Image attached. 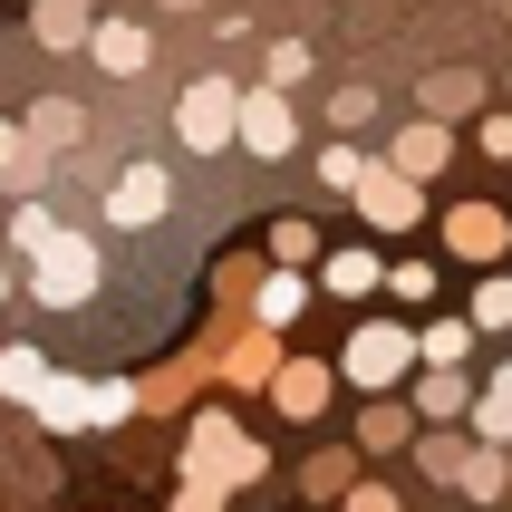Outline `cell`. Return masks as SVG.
Here are the masks:
<instances>
[{"label":"cell","mask_w":512,"mask_h":512,"mask_svg":"<svg viewBox=\"0 0 512 512\" xmlns=\"http://www.w3.org/2000/svg\"><path fill=\"white\" fill-rule=\"evenodd\" d=\"M416 348L426 339H406L397 319H368V329H348V348H339V377L358 387V397H387L406 368H416Z\"/></svg>","instance_id":"cell-1"},{"label":"cell","mask_w":512,"mask_h":512,"mask_svg":"<svg viewBox=\"0 0 512 512\" xmlns=\"http://www.w3.org/2000/svg\"><path fill=\"white\" fill-rule=\"evenodd\" d=\"M184 474H213V484L242 493V484H261V474H271V455H261L232 416H194V435H184Z\"/></svg>","instance_id":"cell-2"},{"label":"cell","mask_w":512,"mask_h":512,"mask_svg":"<svg viewBox=\"0 0 512 512\" xmlns=\"http://www.w3.org/2000/svg\"><path fill=\"white\" fill-rule=\"evenodd\" d=\"M29 261H39V271H29L39 310H87V300H97V252H87L78 232H49Z\"/></svg>","instance_id":"cell-3"},{"label":"cell","mask_w":512,"mask_h":512,"mask_svg":"<svg viewBox=\"0 0 512 512\" xmlns=\"http://www.w3.org/2000/svg\"><path fill=\"white\" fill-rule=\"evenodd\" d=\"M174 136L194 145V155L232 145V136H242V87H232V78H194V87H184V107H174Z\"/></svg>","instance_id":"cell-4"},{"label":"cell","mask_w":512,"mask_h":512,"mask_svg":"<svg viewBox=\"0 0 512 512\" xmlns=\"http://www.w3.org/2000/svg\"><path fill=\"white\" fill-rule=\"evenodd\" d=\"M358 213H368L377 232H416L426 223V184H416L406 165H368L358 174Z\"/></svg>","instance_id":"cell-5"},{"label":"cell","mask_w":512,"mask_h":512,"mask_svg":"<svg viewBox=\"0 0 512 512\" xmlns=\"http://www.w3.org/2000/svg\"><path fill=\"white\" fill-rule=\"evenodd\" d=\"M165 203H174L165 165H126V174H116V194H107V213H116L126 232H145V223H165Z\"/></svg>","instance_id":"cell-6"},{"label":"cell","mask_w":512,"mask_h":512,"mask_svg":"<svg viewBox=\"0 0 512 512\" xmlns=\"http://www.w3.org/2000/svg\"><path fill=\"white\" fill-rule=\"evenodd\" d=\"M290 136H300V126H290V97L281 87H252V97H242V145H252V155H290Z\"/></svg>","instance_id":"cell-7"},{"label":"cell","mask_w":512,"mask_h":512,"mask_svg":"<svg viewBox=\"0 0 512 512\" xmlns=\"http://www.w3.org/2000/svg\"><path fill=\"white\" fill-rule=\"evenodd\" d=\"M329 387H339V377L319 368V358H281V377H271V406H281V416H300V426H310L319 406H329Z\"/></svg>","instance_id":"cell-8"},{"label":"cell","mask_w":512,"mask_h":512,"mask_svg":"<svg viewBox=\"0 0 512 512\" xmlns=\"http://www.w3.org/2000/svg\"><path fill=\"white\" fill-rule=\"evenodd\" d=\"M445 242H455L464 261H503L512 223H503V213H493V203H455V223H445Z\"/></svg>","instance_id":"cell-9"},{"label":"cell","mask_w":512,"mask_h":512,"mask_svg":"<svg viewBox=\"0 0 512 512\" xmlns=\"http://www.w3.org/2000/svg\"><path fill=\"white\" fill-rule=\"evenodd\" d=\"M271 339H281V329H261V319H252V329L223 348V377H232V387H271V377H281V348H271Z\"/></svg>","instance_id":"cell-10"},{"label":"cell","mask_w":512,"mask_h":512,"mask_svg":"<svg viewBox=\"0 0 512 512\" xmlns=\"http://www.w3.org/2000/svg\"><path fill=\"white\" fill-rule=\"evenodd\" d=\"M377 281H387V261L358 252V242H348V252H319V290H329V300H368Z\"/></svg>","instance_id":"cell-11"},{"label":"cell","mask_w":512,"mask_h":512,"mask_svg":"<svg viewBox=\"0 0 512 512\" xmlns=\"http://www.w3.org/2000/svg\"><path fill=\"white\" fill-rule=\"evenodd\" d=\"M87 49H97V68H107V78H136L145 58H155V39H145L136 20H97V39H87Z\"/></svg>","instance_id":"cell-12"},{"label":"cell","mask_w":512,"mask_h":512,"mask_svg":"<svg viewBox=\"0 0 512 512\" xmlns=\"http://www.w3.org/2000/svg\"><path fill=\"white\" fill-rule=\"evenodd\" d=\"M29 39H39V49H87V39H97V29H87V0H39V10H29Z\"/></svg>","instance_id":"cell-13"},{"label":"cell","mask_w":512,"mask_h":512,"mask_svg":"<svg viewBox=\"0 0 512 512\" xmlns=\"http://www.w3.org/2000/svg\"><path fill=\"white\" fill-rule=\"evenodd\" d=\"M78 136H87L78 97H39V107H29V145H39V155H68Z\"/></svg>","instance_id":"cell-14"},{"label":"cell","mask_w":512,"mask_h":512,"mask_svg":"<svg viewBox=\"0 0 512 512\" xmlns=\"http://www.w3.org/2000/svg\"><path fill=\"white\" fill-rule=\"evenodd\" d=\"M445 155H455V136H445L435 116H416V126H406V136H397V155H387V165H406V174H416V184H426V174H445Z\"/></svg>","instance_id":"cell-15"},{"label":"cell","mask_w":512,"mask_h":512,"mask_svg":"<svg viewBox=\"0 0 512 512\" xmlns=\"http://www.w3.org/2000/svg\"><path fill=\"white\" fill-rule=\"evenodd\" d=\"M29 406H39V426H97V387H78V377H49Z\"/></svg>","instance_id":"cell-16"},{"label":"cell","mask_w":512,"mask_h":512,"mask_svg":"<svg viewBox=\"0 0 512 512\" xmlns=\"http://www.w3.org/2000/svg\"><path fill=\"white\" fill-rule=\"evenodd\" d=\"M300 310H310V281H300V271H271V281L252 290V319H261V329H290Z\"/></svg>","instance_id":"cell-17"},{"label":"cell","mask_w":512,"mask_h":512,"mask_svg":"<svg viewBox=\"0 0 512 512\" xmlns=\"http://www.w3.org/2000/svg\"><path fill=\"white\" fill-rule=\"evenodd\" d=\"M464 406H474V387H464L455 368H435V358H426V387H416V416H426V426H445V416H464Z\"/></svg>","instance_id":"cell-18"},{"label":"cell","mask_w":512,"mask_h":512,"mask_svg":"<svg viewBox=\"0 0 512 512\" xmlns=\"http://www.w3.org/2000/svg\"><path fill=\"white\" fill-rule=\"evenodd\" d=\"M406 426H426V416H406V406L368 397V416H358V445H368V455H397V445H406Z\"/></svg>","instance_id":"cell-19"},{"label":"cell","mask_w":512,"mask_h":512,"mask_svg":"<svg viewBox=\"0 0 512 512\" xmlns=\"http://www.w3.org/2000/svg\"><path fill=\"white\" fill-rule=\"evenodd\" d=\"M474 97H484V78H474V68H435V78H426V116H464Z\"/></svg>","instance_id":"cell-20"},{"label":"cell","mask_w":512,"mask_h":512,"mask_svg":"<svg viewBox=\"0 0 512 512\" xmlns=\"http://www.w3.org/2000/svg\"><path fill=\"white\" fill-rule=\"evenodd\" d=\"M39 387H49V358H39V348H0V397H39Z\"/></svg>","instance_id":"cell-21"},{"label":"cell","mask_w":512,"mask_h":512,"mask_svg":"<svg viewBox=\"0 0 512 512\" xmlns=\"http://www.w3.org/2000/svg\"><path fill=\"white\" fill-rule=\"evenodd\" d=\"M474 435H484V445H512V368L474 397Z\"/></svg>","instance_id":"cell-22"},{"label":"cell","mask_w":512,"mask_h":512,"mask_svg":"<svg viewBox=\"0 0 512 512\" xmlns=\"http://www.w3.org/2000/svg\"><path fill=\"white\" fill-rule=\"evenodd\" d=\"M426 358H435V368H464V358H474V319H435V329H426Z\"/></svg>","instance_id":"cell-23"},{"label":"cell","mask_w":512,"mask_h":512,"mask_svg":"<svg viewBox=\"0 0 512 512\" xmlns=\"http://www.w3.org/2000/svg\"><path fill=\"white\" fill-rule=\"evenodd\" d=\"M474 329H512V271H493V281L474 290Z\"/></svg>","instance_id":"cell-24"},{"label":"cell","mask_w":512,"mask_h":512,"mask_svg":"<svg viewBox=\"0 0 512 512\" xmlns=\"http://www.w3.org/2000/svg\"><path fill=\"white\" fill-rule=\"evenodd\" d=\"M358 174H368V155H358V145H329V155H319V184H339V194H358Z\"/></svg>","instance_id":"cell-25"},{"label":"cell","mask_w":512,"mask_h":512,"mask_svg":"<svg viewBox=\"0 0 512 512\" xmlns=\"http://www.w3.org/2000/svg\"><path fill=\"white\" fill-rule=\"evenodd\" d=\"M49 232H58V213H49V203H20V213H10V252H39Z\"/></svg>","instance_id":"cell-26"},{"label":"cell","mask_w":512,"mask_h":512,"mask_svg":"<svg viewBox=\"0 0 512 512\" xmlns=\"http://www.w3.org/2000/svg\"><path fill=\"white\" fill-rule=\"evenodd\" d=\"M464 493H474V503H493V493H503V445H493V455H464V474H455Z\"/></svg>","instance_id":"cell-27"},{"label":"cell","mask_w":512,"mask_h":512,"mask_svg":"<svg viewBox=\"0 0 512 512\" xmlns=\"http://www.w3.org/2000/svg\"><path fill=\"white\" fill-rule=\"evenodd\" d=\"M271 261H319V232L310 223H271Z\"/></svg>","instance_id":"cell-28"},{"label":"cell","mask_w":512,"mask_h":512,"mask_svg":"<svg viewBox=\"0 0 512 512\" xmlns=\"http://www.w3.org/2000/svg\"><path fill=\"white\" fill-rule=\"evenodd\" d=\"M232 484H213V474H184V493H174V512H223Z\"/></svg>","instance_id":"cell-29"},{"label":"cell","mask_w":512,"mask_h":512,"mask_svg":"<svg viewBox=\"0 0 512 512\" xmlns=\"http://www.w3.org/2000/svg\"><path fill=\"white\" fill-rule=\"evenodd\" d=\"M387 290H397L406 310H416V300H426V290H435V271H426V261H397V271H387Z\"/></svg>","instance_id":"cell-30"},{"label":"cell","mask_w":512,"mask_h":512,"mask_svg":"<svg viewBox=\"0 0 512 512\" xmlns=\"http://www.w3.org/2000/svg\"><path fill=\"white\" fill-rule=\"evenodd\" d=\"M329 116H339V136H358V126L377 116V97H368V87H339V107H329Z\"/></svg>","instance_id":"cell-31"},{"label":"cell","mask_w":512,"mask_h":512,"mask_svg":"<svg viewBox=\"0 0 512 512\" xmlns=\"http://www.w3.org/2000/svg\"><path fill=\"white\" fill-rule=\"evenodd\" d=\"M310 493L329 503V493H348V455H310Z\"/></svg>","instance_id":"cell-32"},{"label":"cell","mask_w":512,"mask_h":512,"mask_svg":"<svg viewBox=\"0 0 512 512\" xmlns=\"http://www.w3.org/2000/svg\"><path fill=\"white\" fill-rule=\"evenodd\" d=\"M300 68H310V49H300V39H271V87H290Z\"/></svg>","instance_id":"cell-33"},{"label":"cell","mask_w":512,"mask_h":512,"mask_svg":"<svg viewBox=\"0 0 512 512\" xmlns=\"http://www.w3.org/2000/svg\"><path fill=\"white\" fill-rule=\"evenodd\" d=\"M348 512H397V493L387 484H348Z\"/></svg>","instance_id":"cell-34"},{"label":"cell","mask_w":512,"mask_h":512,"mask_svg":"<svg viewBox=\"0 0 512 512\" xmlns=\"http://www.w3.org/2000/svg\"><path fill=\"white\" fill-rule=\"evenodd\" d=\"M20 155H29V126H0V174H20Z\"/></svg>","instance_id":"cell-35"},{"label":"cell","mask_w":512,"mask_h":512,"mask_svg":"<svg viewBox=\"0 0 512 512\" xmlns=\"http://www.w3.org/2000/svg\"><path fill=\"white\" fill-rule=\"evenodd\" d=\"M484 155H512V116H484Z\"/></svg>","instance_id":"cell-36"},{"label":"cell","mask_w":512,"mask_h":512,"mask_svg":"<svg viewBox=\"0 0 512 512\" xmlns=\"http://www.w3.org/2000/svg\"><path fill=\"white\" fill-rule=\"evenodd\" d=\"M0 300H10V261H0Z\"/></svg>","instance_id":"cell-37"},{"label":"cell","mask_w":512,"mask_h":512,"mask_svg":"<svg viewBox=\"0 0 512 512\" xmlns=\"http://www.w3.org/2000/svg\"><path fill=\"white\" fill-rule=\"evenodd\" d=\"M165 10H194V0H165Z\"/></svg>","instance_id":"cell-38"},{"label":"cell","mask_w":512,"mask_h":512,"mask_svg":"<svg viewBox=\"0 0 512 512\" xmlns=\"http://www.w3.org/2000/svg\"><path fill=\"white\" fill-rule=\"evenodd\" d=\"M503 503H512V493H503Z\"/></svg>","instance_id":"cell-39"}]
</instances>
